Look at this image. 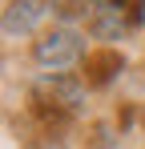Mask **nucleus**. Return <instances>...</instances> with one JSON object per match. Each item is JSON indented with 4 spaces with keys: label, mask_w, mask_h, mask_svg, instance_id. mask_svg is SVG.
<instances>
[{
    "label": "nucleus",
    "mask_w": 145,
    "mask_h": 149,
    "mask_svg": "<svg viewBox=\"0 0 145 149\" xmlns=\"http://www.w3.org/2000/svg\"><path fill=\"white\" fill-rule=\"evenodd\" d=\"M85 97V89L65 73H48L45 81H36V89H32V105H45L52 113H77V105Z\"/></svg>",
    "instance_id": "nucleus-2"
},
{
    "label": "nucleus",
    "mask_w": 145,
    "mask_h": 149,
    "mask_svg": "<svg viewBox=\"0 0 145 149\" xmlns=\"http://www.w3.org/2000/svg\"><path fill=\"white\" fill-rule=\"evenodd\" d=\"M48 16V0H4V36H28Z\"/></svg>",
    "instance_id": "nucleus-3"
},
{
    "label": "nucleus",
    "mask_w": 145,
    "mask_h": 149,
    "mask_svg": "<svg viewBox=\"0 0 145 149\" xmlns=\"http://www.w3.org/2000/svg\"><path fill=\"white\" fill-rule=\"evenodd\" d=\"M85 4H93L97 12H101V8H121V4H125V0H85Z\"/></svg>",
    "instance_id": "nucleus-5"
},
{
    "label": "nucleus",
    "mask_w": 145,
    "mask_h": 149,
    "mask_svg": "<svg viewBox=\"0 0 145 149\" xmlns=\"http://www.w3.org/2000/svg\"><path fill=\"white\" fill-rule=\"evenodd\" d=\"M133 20H137V24H145V0H137V12H133Z\"/></svg>",
    "instance_id": "nucleus-6"
},
{
    "label": "nucleus",
    "mask_w": 145,
    "mask_h": 149,
    "mask_svg": "<svg viewBox=\"0 0 145 149\" xmlns=\"http://www.w3.org/2000/svg\"><path fill=\"white\" fill-rule=\"evenodd\" d=\"M32 61L48 69V73H65V69H77L81 61H89L85 52V32L72 24H52L45 28L36 40H32Z\"/></svg>",
    "instance_id": "nucleus-1"
},
{
    "label": "nucleus",
    "mask_w": 145,
    "mask_h": 149,
    "mask_svg": "<svg viewBox=\"0 0 145 149\" xmlns=\"http://www.w3.org/2000/svg\"><path fill=\"white\" fill-rule=\"evenodd\" d=\"M93 32L97 36H121V32H125V8H101Z\"/></svg>",
    "instance_id": "nucleus-4"
}]
</instances>
